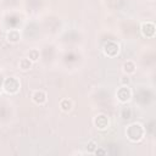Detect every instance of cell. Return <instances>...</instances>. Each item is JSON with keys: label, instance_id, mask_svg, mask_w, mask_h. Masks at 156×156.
Wrapping results in <instances>:
<instances>
[{"label": "cell", "instance_id": "1", "mask_svg": "<svg viewBox=\"0 0 156 156\" xmlns=\"http://www.w3.org/2000/svg\"><path fill=\"white\" fill-rule=\"evenodd\" d=\"M124 133H126L127 139L130 143L138 144V143L144 140L145 134H146V129L140 122H133V123H130V124H128L126 127V132Z\"/></svg>", "mask_w": 156, "mask_h": 156}, {"label": "cell", "instance_id": "2", "mask_svg": "<svg viewBox=\"0 0 156 156\" xmlns=\"http://www.w3.org/2000/svg\"><path fill=\"white\" fill-rule=\"evenodd\" d=\"M2 90L7 95H16L21 90V82L17 77H6L2 82Z\"/></svg>", "mask_w": 156, "mask_h": 156}, {"label": "cell", "instance_id": "3", "mask_svg": "<svg viewBox=\"0 0 156 156\" xmlns=\"http://www.w3.org/2000/svg\"><path fill=\"white\" fill-rule=\"evenodd\" d=\"M121 52V45L115 40H108L102 46V54L108 58H115Z\"/></svg>", "mask_w": 156, "mask_h": 156}, {"label": "cell", "instance_id": "4", "mask_svg": "<svg viewBox=\"0 0 156 156\" xmlns=\"http://www.w3.org/2000/svg\"><path fill=\"white\" fill-rule=\"evenodd\" d=\"M133 98V91L129 88V85H119L116 90V99L119 104L127 105Z\"/></svg>", "mask_w": 156, "mask_h": 156}, {"label": "cell", "instance_id": "5", "mask_svg": "<svg viewBox=\"0 0 156 156\" xmlns=\"http://www.w3.org/2000/svg\"><path fill=\"white\" fill-rule=\"evenodd\" d=\"M140 33L144 38L152 39L156 35V24L152 21H145L140 23Z\"/></svg>", "mask_w": 156, "mask_h": 156}, {"label": "cell", "instance_id": "6", "mask_svg": "<svg viewBox=\"0 0 156 156\" xmlns=\"http://www.w3.org/2000/svg\"><path fill=\"white\" fill-rule=\"evenodd\" d=\"M93 124L98 130H106L110 127V118L106 113H98L93 118Z\"/></svg>", "mask_w": 156, "mask_h": 156}, {"label": "cell", "instance_id": "7", "mask_svg": "<svg viewBox=\"0 0 156 156\" xmlns=\"http://www.w3.org/2000/svg\"><path fill=\"white\" fill-rule=\"evenodd\" d=\"M30 99L35 105L43 106V105H45L48 102V94H46V91H44L41 89H35V90L32 91Z\"/></svg>", "mask_w": 156, "mask_h": 156}, {"label": "cell", "instance_id": "8", "mask_svg": "<svg viewBox=\"0 0 156 156\" xmlns=\"http://www.w3.org/2000/svg\"><path fill=\"white\" fill-rule=\"evenodd\" d=\"M6 40L10 43V44H17L21 41L22 39V34L20 32V29H16V28H12V29H9L6 32V35H5Z\"/></svg>", "mask_w": 156, "mask_h": 156}, {"label": "cell", "instance_id": "9", "mask_svg": "<svg viewBox=\"0 0 156 156\" xmlns=\"http://www.w3.org/2000/svg\"><path fill=\"white\" fill-rule=\"evenodd\" d=\"M58 107H60V110H61L63 113H68V112H71V111L73 110L74 104H73V101H72L69 98H63V99L60 100Z\"/></svg>", "mask_w": 156, "mask_h": 156}, {"label": "cell", "instance_id": "10", "mask_svg": "<svg viewBox=\"0 0 156 156\" xmlns=\"http://www.w3.org/2000/svg\"><path fill=\"white\" fill-rule=\"evenodd\" d=\"M122 71L124 74L127 76H132L136 72V63L133 60H127L123 65H122Z\"/></svg>", "mask_w": 156, "mask_h": 156}, {"label": "cell", "instance_id": "11", "mask_svg": "<svg viewBox=\"0 0 156 156\" xmlns=\"http://www.w3.org/2000/svg\"><path fill=\"white\" fill-rule=\"evenodd\" d=\"M32 67H33V62H32L28 57H23V58H21L20 62H18V68H20L21 71H23V72L29 71Z\"/></svg>", "mask_w": 156, "mask_h": 156}, {"label": "cell", "instance_id": "12", "mask_svg": "<svg viewBox=\"0 0 156 156\" xmlns=\"http://www.w3.org/2000/svg\"><path fill=\"white\" fill-rule=\"evenodd\" d=\"M27 57H28V58L34 63V62H37V61L39 60V57H40V52H39V50H38V49H30V50L28 51Z\"/></svg>", "mask_w": 156, "mask_h": 156}, {"label": "cell", "instance_id": "13", "mask_svg": "<svg viewBox=\"0 0 156 156\" xmlns=\"http://www.w3.org/2000/svg\"><path fill=\"white\" fill-rule=\"evenodd\" d=\"M132 115H133L132 108L128 107V106H124V107L121 110V117H122L123 119H129V118L132 117Z\"/></svg>", "mask_w": 156, "mask_h": 156}, {"label": "cell", "instance_id": "14", "mask_svg": "<svg viewBox=\"0 0 156 156\" xmlns=\"http://www.w3.org/2000/svg\"><path fill=\"white\" fill-rule=\"evenodd\" d=\"M96 147H98V143L95 140H89L87 143V152L88 154H94Z\"/></svg>", "mask_w": 156, "mask_h": 156}, {"label": "cell", "instance_id": "15", "mask_svg": "<svg viewBox=\"0 0 156 156\" xmlns=\"http://www.w3.org/2000/svg\"><path fill=\"white\" fill-rule=\"evenodd\" d=\"M119 85H130V83H132V79H130V76H127V74H124V76H122L121 78H119Z\"/></svg>", "mask_w": 156, "mask_h": 156}, {"label": "cell", "instance_id": "16", "mask_svg": "<svg viewBox=\"0 0 156 156\" xmlns=\"http://www.w3.org/2000/svg\"><path fill=\"white\" fill-rule=\"evenodd\" d=\"M94 155H98V156H105V155H107V150H106L105 147H100V146H98V147L95 149V151H94Z\"/></svg>", "mask_w": 156, "mask_h": 156}]
</instances>
